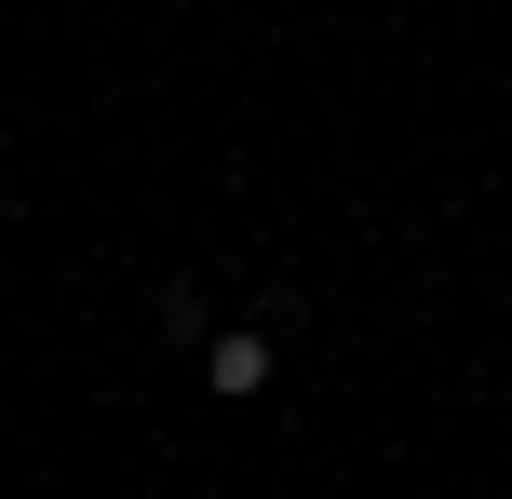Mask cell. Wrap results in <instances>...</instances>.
I'll list each match as a JSON object with an SVG mask.
<instances>
[{
	"label": "cell",
	"mask_w": 512,
	"mask_h": 499,
	"mask_svg": "<svg viewBox=\"0 0 512 499\" xmlns=\"http://www.w3.org/2000/svg\"><path fill=\"white\" fill-rule=\"evenodd\" d=\"M270 365H283V351L256 338V324H230V338H203V392H230V405H256V392H270Z\"/></svg>",
	"instance_id": "6da1fadb"
}]
</instances>
